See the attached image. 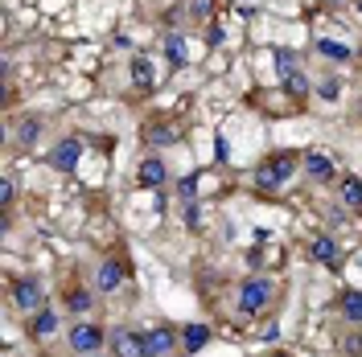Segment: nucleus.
Listing matches in <instances>:
<instances>
[{"mask_svg": "<svg viewBox=\"0 0 362 357\" xmlns=\"http://www.w3.org/2000/svg\"><path fill=\"white\" fill-rule=\"evenodd\" d=\"M178 193L185 197V201H194V197H189V193H194V177H185V181H181V185H178Z\"/></svg>", "mask_w": 362, "mask_h": 357, "instance_id": "a878e982", "label": "nucleus"}, {"mask_svg": "<svg viewBox=\"0 0 362 357\" xmlns=\"http://www.w3.org/2000/svg\"><path fill=\"white\" fill-rule=\"evenodd\" d=\"M58 329V313H49V308H42V313L33 316V337H49Z\"/></svg>", "mask_w": 362, "mask_h": 357, "instance_id": "f3484780", "label": "nucleus"}, {"mask_svg": "<svg viewBox=\"0 0 362 357\" xmlns=\"http://www.w3.org/2000/svg\"><path fill=\"white\" fill-rule=\"evenodd\" d=\"M42 283L38 279H21L17 288H13V304L21 308V313H42Z\"/></svg>", "mask_w": 362, "mask_h": 357, "instance_id": "20e7f679", "label": "nucleus"}, {"mask_svg": "<svg viewBox=\"0 0 362 357\" xmlns=\"http://www.w3.org/2000/svg\"><path fill=\"white\" fill-rule=\"evenodd\" d=\"M148 140H152V144H173V140H181V132L178 128H152Z\"/></svg>", "mask_w": 362, "mask_h": 357, "instance_id": "412c9836", "label": "nucleus"}, {"mask_svg": "<svg viewBox=\"0 0 362 357\" xmlns=\"http://www.w3.org/2000/svg\"><path fill=\"white\" fill-rule=\"evenodd\" d=\"M309 255H313V263H325V267H338V259H342V251H338L333 238H313Z\"/></svg>", "mask_w": 362, "mask_h": 357, "instance_id": "9b49d317", "label": "nucleus"}, {"mask_svg": "<svg viewBox=\"0 0 362 357\" xmlns=\"http://www.w3.org/2000/svg\"><path fill=\"white\" fill-rule=\"evenodd\" d=\"M173 345H178L173 329H148V333H144V354L148 357H165Z\"/></svg>", "mask_w": 362, "mask_h": 357, "instance_id": "0eeeda50", "label": "nucleus"}, {"mask_svg": "<svg viewBox=\"0 0 362 357\" xmlns=\"http://www.w3.org/2000/svg\"><path fill=\"white\" fill-rule=\"evenodd\" d=\"M301 169L313 181H329L333 177V156H329V152H309V156L301 160Z\"/></svg>", "mask_w": 362, "mask_h": 357, "instance_id": "9d476101", "label": "nucleus"}, {"mask_svg": "<svg viewBox=\"0 0 362 357\" xmlns=\"http://www.w3.org/2000/svg\"><path fill=\"white\" fill-rule=\"evenodd\" d=\"M111 349H116V357H148L144 354V337L128 333V329H116L111 333Z\"/></svg>", "mask_w": 362, "mask_h": 357, "instance_id": "423d86ee", "label": "nucleus"}, {"mask_svg": "<svg viewBox=\"0 0 362 357\" xmlns=\"http://www.w3.org/2000/svg\"><path fill=\"white\" fill-rule=\"evenodd\" d=\"M120 283H124V267H120L116 259H103L99 271H95V288H99V292H116Z\"/></svg>", "mask_w": 362, "mask_h": 357, "instance_id": "1a4fd4ad", "label": "nucleus"}, {"mask_svg": "<svg viewBox=\"0 0 362 357\" xmlns=\"http://www.w3.org/2000/svg\"><path fill=\"white\" fill-rule=\"evenodd\" d=\"M342 201L362 214V181L359 177H342Z\"/></svg>", "mask_w": 362, "mask_h": 357, "instance_id": "ddd939ff", "label": "nucleus"}, {"mask_svg": "<svg viewBox=\"0 0 362 357\" xmlns=\"http://www.w3.org/2000/svg\"><path fill=\"white\" fill-rule=\"evenodd\" d=\"M140 185L144 189H161L165 185V177H169V169H165V160H157V156H148V160H140Z\"/></svg>", "mask_w": 362, "mask_h": 357, "instance_id": "6e6552de", "label": "nucleus"}, {"mask_svg": "<svg viewBox=\"0 0 362 357\" xmlns=\"http://www.w3.org/2000/svg\"><path fill=\"white\" fill-rule=\"evenodd\" d=\"M13 197H17V181L4 177V181H0V201H4V206H13Z\"/></svg>", "mask_w": 362, "mask_h": 357, "instance_id": "5701e85b", "label": "nucleus"}, {"mask_svg": "<svg viewBox=\"0 0 362 357\" xmlns=\"http://www.w3.org/2000/svg\"><path fill=\"white\" fill-rule=\"evenodd\" d=\"M301 160H305V156H292V152H276L272 160H264V165L255 169V185H260V189H280L284 181H288L292 173H297V169H301Z\"/></svg>", "mask_w": 362, "mask_h": 357, "instance_id": "f257e3e1", "label": "nucleus"}, {"mask_svg": "<svg viewBox=\"0 0 362 357\" xmlns=\"http://www.w3.org/2000/svg\"><path fill=\"white\" fill-rule=\"evenodd\" d=\"M83 357H95V354H83Z\"/></svg>", "mask_w": 362, "mask_h": 357, "instance_id": "cd10ccee", "label": "nucleus"}, {"mask_svg": "<svg viewBox=\"0 0 362 357\" xmlns=\"http://www.w3.org/2000/svg\"><path fill=\"white\" fill-rule=\"evenodd\" d=\"M132 83L140 90L152 87V62H148V58H132Z\"/></svg>", "mask_w": 362, "mask_h": 357, "instance_id": "2eb2a0df", "label": "nucleus"}, {"mask_svg": "<svg viewBox=\"0 0 362 357\" xmlns=\"http://www.w3.org/2000/svg\"><path fill=\"white\" fill-rule=\"evenodd\" d=\"M165 58H169V66H185V38L181 33L165 38Z\"/></svg>", "mask_w": 362, "mask_h": 357, "instance_id": "4468645a", "label": "nucleus"}, {"mask_svg": "<svg viewBox=\"0 0 362 357\" xmlns=\"http://www.w3.org/2000/svg\"><path fill=\"white\" fill-rule=\"evenodd\" d=\"M90 304H95V296H90L87 288H74V292H70V300H66V308H70V313H90Z\"/></svg>", "mask_w": 362, "mask_h": 357, "instance_id": "a211bd4d", "label": "nucleus"}, {"mask_svg": "<svg viewBox=\"0 0 362 357\" xmlns=\"http://www.w3.org/2000/svg\"><path fill=\"white\" fill-rule=\"evenodd\" d=\"M79 156H83V140H79V135H66V140L54 148V169L70 173V169H79Z\"/></svg>", "mask_w": 362, "mask_h": 357, "instance_id": "39448f33", "label": "nucleus"}, {"mask_svg": "<svg viewBox=\"0 0 362 357\" xmlns=\"http://www.w3.org/2000/svg\"><path fill=\"white\" fill-rule=\"evenodd\" d=\"M276 357H292V354H276Z\"/></svg>", "mask_w": 362, "mask_h": 357, "instance_id": "bb28decb", "label": "nucleus"}, {"mask_svg": "<svg viewBox=\"0 0 362 357\" xmlns=\"http://www.w3.org/2000/svg\"><path fill=\"white\" fill-rule=\"evenodd\" d=\"M359 8H362V0H359Z\"/></svg>", "mask_w": 362, "mask_h": 357, "instance_id": "c85d7f7f", "label": "nucleus"}, {"mask_svg": "<svg viewBox=\"0 0 362 357\" xmlns=\"http://www.w3.org/2000/svg\"><path fill=\"white\" fill-rule=\"evenodd\" d=\"M206 13H210V0H194L189 4V17H206Z\"/></svg>", "mask_w": 362, "mask_h": 357, "instance_id": "393cba45", "label": "nucleus"}, {"mask_svg": "<svg viewBox=\"0 0 362 357\" xmlns=\"http://www.w3.org/2000/svg\"><path fill=\"white\" fill-rule=\"evenodd\" d=\"M272 296H276L272 279H247V283L239 288V313L243 316H260L264 308H272Z\"/></svg>", "mask_w": 362, "mask_h": 357, "instance_id": "f03ea898", "label": "nucleus"}, {"mask_svg": "<svg viewBox=\"0 0 362 357\" xmlns=\"http://www.w3.org/2000/svg\"><path fill=\"white\" fill-rule=\"evenodd\" d=\"M99 345H103V329L99 324H74L70 329V349L74 354H99Z\"/></svg>", "mask_w": 362, "mask_h": 357, "instance_id": "7ed1b4c3", "label": "nucleus"}, {"mask_svg": "<svg viewBox=\"0 0 362 357\" xmlns=\"http://www.w3.org/2000/svg\"><path fill=\"white\" fill-rule=\"evenodd\" d=\"M346 354L362 357V337H359V333H350V337H346Z\"/></svg>", "mask_w": 362, "mask_h": 357, "instance_id": "b1692460", "label": "nucleus"}, {"mask_svg": "<svg viewBox=\"0 0 362 357\" xmlns=\"http://www.w3.org/2000/svg\"><path fill=\"white\" fill-rule=\"evenodd\" d=\"M206 341H210V329H206V324H189V329H181V345H185L189 354H198Z\"/></svg>", "mask_w": 362, "mask_h": 357, "instance_id": "f8f14e48", "label": "nucleus"}, {"mask_svg": "<svg viewBox=\"0 0 362 357\" xmlns=\"http://www.w3.org/2000/svg\"><path fill=\"white\" fill-rule=\"evenodd\" d=\"M38 128H42V124H38V119H25V124H21V144H33V140H38Z\"/></svg>", "mask_w": 362, "mask_h": 357, "instance_id": "4be33fe9", "label": "nucleus"}, {"mask_svg": "<svg viewBox=\"0 0 362 357\" xmlns=\"http://www.w3.org/2000/svg\"><path fill=\"white\" fill-rule=\"evenodd\" d=\"M284 90H288L292 99H305V94H309V83H305V74H301V70H292V74L284 78Z\"/></svg>", "mask_w": 362, "mask_h": 357, "instance_id": "6ab92c4d", "label": "nucleus"}, {"mask_svg": "<svg viewBox=\"0 0 362 357\" xmlns=\"http://www.w3.org/2000/svg\"><path fill=\"white\" fill-rule=\"evenodd\" d=\"M317 49H321L325 58H338V62H346V58H350V49H346V45H338V42H325V38L317 42Z\"/></svg>", "mask_w": 362, "mask_h": 357, "instance_id": "aec40b11", "label": "nucleus"}, {"mask_svg": "<svg viewBox=\"0 0 362 357\" xmlns=\"http://www.w3.org/2000/svg\"><path fill=\"white\" fill-rule=\"evenodd\" d=\"M342 313L350 324H362V292H346L342 296Z\"/></svg>", "mask_w": 362, "mask_h": 357, "instance_id": "dca6fc26", "label": "nucleus"}]
</instances>
